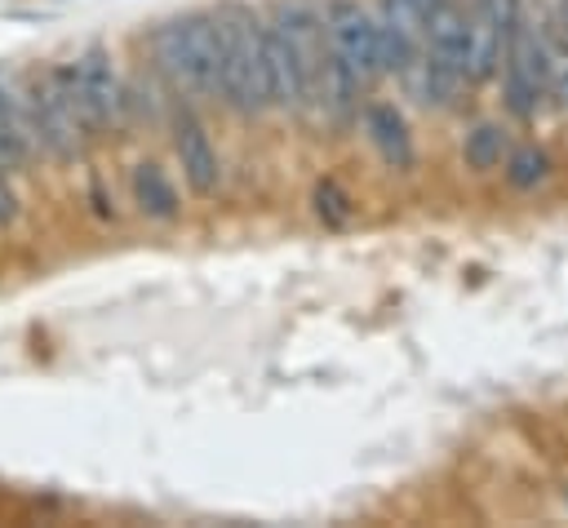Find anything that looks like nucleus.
I'll return each instance as SVG.
<instances>
[{"mask_svg": "<svg viewBox=\"0 0 568 528\" xmlns=\"http://www.w3.org/2000/svg\"><path fill=\"white\" fill-rule=\"evenodd\" d=\"M151 49V67L155 75L186 102L200 98H217V80H222V22L217 9H195V13H178L169 22H160L146 35Z\"/></svg>", "mask_w": 568, "mask_h": 528, "instance_id": "nucleus-1", "label": "nucleus"}, {"mask_svg": "<svg viewBox=\"0 0 568 528\" xmlns=\"http://www.w3.org/2000/svg\"><path fill=\"white\" fill-rule=\"evenodd\" d=\"M222 80L217 98L235 115H262L275 106L271 84V58H266V18H257L244 4H222Z\"/></svg>", "mask_w": 568, "mask_h": 528, "instance_id": "nucleus-2", "label": "nucleus"}, {"mask_svg": "<svg viewBox=\"0 0 568 528\" xmlns=\"http://www.w3.org/2000/svg\"><path fill=\"white\" fill-rule=\"evenodd\" d=\"M31 93H36V115H40V133H44V151L58 164H75L89 142L98 138L93 111L84 102L80 89V67L71 62H53L44 71L31 75Z\"/></svg>", "mask_w": 568, "mask_h": 528, "instance_id": "nucleus-3", "label": "nucleus"}, {"mask_svg": "<svg viewBox=\"0 0 568 528\" xmlns=\"http://www.w3.org/2000/svg\"><path fill=\"white\" fill-rule=\"evenodd\" d=\"M550 98V58H546V27L519 13L506 58H501V102L515 120H532Z\"/></svg>", "mask_w": 568, "mask_h": 528, "instance_id": "nucleus-4", "label": "nucleus"}, {"mask_svg": "<svg viewBox=\"0 0 568 528\" xmlns=\"http://www.w3.org/2000/svg\"><path fill=\"white\" fill-rule=\"evenodd\" d=\"M324 35H328V53L346 67V75L364 93L386 75L377 9H364L359 0H328L324 4Z\"/></svg>", "mask_w": 568, "mask_h": 528, "instance_id": "nucleus-5", "label": "nucleus"}, {"mask_svg": "<svg viewBox=\"0 0 568 528\" xmlns=\"http://www.w3.org/2000/svg\"><path fill=\"white\" fill-rule=\"evenodd\" d=\"M377 27H382L386 75H395L408 89V98H413L422 75H426V58H430L422 0H377Z\"/></svg>", "mask_w": 568, "mask_h": 528, "instance_id": "nucleus-6", "label": "nucleus"}, {"mask_svg": "<svg viewBox=\"0 0 568 528\" xmlns=\"http://www.w3.org/2000/svg\"><path fill=\"white\" fill-rule=\"evenodd\" d=\"M462 4H466V75L470 84H484L501 71L524 0H462Z\"/></svg>", "mask_w": 568, "mask_h": 528, "instance_id": "nucleus-7", "label": "nucleus"}, {"mask_svg": "<svg viewBox=\"0 0 568 528\" xmlns=\"http://www.w3.org/2000/svg\"><path fill=\"white\" fill-rule=\"evenodd\" d=\"M80 89H84V102L93 111V124L98 133H120L129 124V84L124 75L111 67V53L106 44H89L80 58Z\"/></svg>", "mask_w": 568, "mask_h": 528, "instance_id": "nucleus-8", "label": "nucleus"}, {"mask_svg": "<svg viewBox=\"0 0 568 528\" xmlns=\"http://www.w3.org/2000/svg\"><path fill=\"white\" fill-rule=\"evenodd\" d=\"M173 151H178V164H182V182L195 191V195H213L217 182H222V160L204 133V124L195 120L191 106H178L173 111Z\"/></svg>", "mask_w": 568, "mask_h": 528, "instance_id": "nucleus-9", "label": "nucleus"}, {"mask_svg": "<svg viewBox=\"0 0 568 528\" xmlns=\"http://www.w3.org/2000/svg\"><path fill=\"white\" fill-rule=\"evenodd\" d=\"M0 124L27 151V160H44L49 155L44 151V133H40V115H36L31 75H18L13 67H0Z\"/></svg>", "mask_w": 568, "mask_h": 528, "instance_id": "nucleus-10", "label": "nucleus"}, {"mask_svg": "<svg viewBox=\"0 0 568 528\" xmlns=\"http://www.w3.org/2000/svg\"><path fill=\"white\" fill-rule=\"evenodd\" d=\"M359 120H364V133H368L373 151H377L390 169H399V173L413 169V160H417L413 133H408V124H404V115H399L395 102H364Z\"/></svg>", "mask_w": 568, "mask_h": 528, "instance_id": "nucleus-11", "label": "nucleus"}, {"mask_svg": "<svg viewBox=\"0 0 568 528\" xmlns=\"http://www.w3.org/2000/svg\"><path fill=\"white\" fill-rule=\"evenodd\" d=\"M129 195H133L138 213L151 217V222H173V217L182 213L178 186H173L169 173H164L160 164H151V160H138V164L129 169Z\"/></svg>", "mask_w": 568, "mask_h": 528, "instance_id": "nucleus-12", "label": "nucleus"}, {"mask_svg": "<svg viewBox=\"0 0 568 528\" xmlns=\"http://www.w3.org/2000/svg\"><path fill=\"white\" fill-rule=\"evenodd\" d=\"M506 155H510V138H506V129L493 124V120L475 124V129L466 133V142H462V160H466V169H475V173L501 169Z\"/></svg>", "mask_w": 568, "mask_h": 528, "instance_id": "nucleus-13", "label": "nucleus"}, {"mask_svg": "<svg viewBox=\"0 0 568 528\" xmlns=\"http://www.w3.org/2000/svg\"><path fill=\"white\" fill-rule=\"evenodd\" d=\"M501 173H506V182L515 191H532V186H541L550 177V155L541 146H510Z\"/></svg>", "mask_w": 568, "mask_h": 528, "instance_id": "nucleus-14", "label": "nucleus"}, {"mask_svg": "<svg viewBox=\"0 0 568 528\" xmlns=\"http://www.w3.org/2000/svg\"><path fill=\"white\" fill-rule=\"evenodd\" d=\"M311 200H315V217H320L324 226H346L351 213H355V209H351V195H346L333 177L315 182V195H311Z\"/></svg>", "mask_w": 568, "mask_h": 528, "instance_id": "nucleus-15", "label": "nucleus"}, {"mask_svg": "<svg viewBox=\"0 0 568 528\" xmlns=\"http://www.w3.org/2000/svg\"><path fill=\"white\" fill-rule=\"evenodd\" d=\"M27 164H31L27 151H22V146L9 138V129L0 124V169H4V173H18V169H27Z\"/></svg>", "mask_w": 568, "mask_h": 528, "instance_id": "nucleus-16", "label": "nucleus"}, {"mask_svg": "<svg viewBox=\"0 0 568 528\" xmlns=\"http://www.w3.org/2000/svg\"><path fill=\"white\" fill-rule=\"evenodd\" d=\"M13 217H18V195H13L9 177L0 173V226H13Z\"/></svg>", "mask_w": 568, "mask_h": 528, "instance_id": "nucleus-17", "label": "nucleus"}, {"mask_svg": "<svg viewBox=\"0 0 568 528\" xmlns=\"http://www.w3.org/2000/svg\"><path fill=\"white\" fill-rule=\"evenodd\" d=\"M555 22L568 31V0H559V13H555Z\"/></svg>", "mask_w": 568, "mask_h": 528, "instance_id": "nucleus-18", "label": "nucleus"}, {"mask_svg": "<svg viewBox=\"0 0 568 528\" xmlns=\"http://www.w3.org/2000/svg\"><path fill=\"white\" fill-rule=\"evenodd\" d=\"M564 506H568V484H564Z\"/></svg>", "mask_w": 568, "mask_h": 528, "instance_id": "nucleus-19", "label": "nucleus"}]
</instances>
